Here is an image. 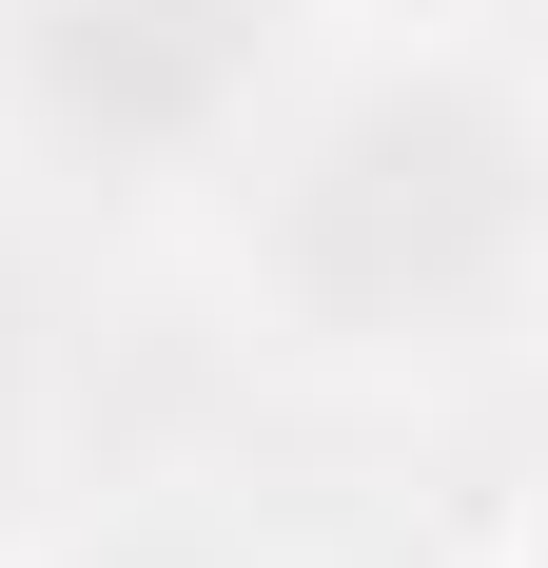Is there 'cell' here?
Segmentation results:
<instances>
[{
  "mask_svg": "<svg viewBox=\"0 0 548 568\" xmlns=\"http://www.w3.org/2000/svg\"><path fill=\"white\" fill-rule=\"evenodd\" d=\"M529 216H548V158L490 79H373L274 176V294L353 353H412V334H470L509 294Z\"/></svg>",
  "mask_w": 548,
  "mask_h": 568,
  "instance_id": "obj_1",
  "label": "cell"
},
{
  "mask_svg": "<svg viewBox=\"0 0 548 568\" xmlns=\"http://www.w3.org/2000/svg\"><path fill=\"white\" fill-rule=\"evenodd\" d=\"M274 59V0H20V99L79 158H176L216 138L235 79Z\"/></svg>",
  "mask_w": 548,
  "mask_h": 568,
  "instance_id": "obj_2",
  "label": "cell"
},
{
  "mask_svg": "<svg viewBox=\"0 0 548 568\" xmlns=\"http://www.w3.org/2000/svg\"><path fill=\"white\" fill-rule=\"evenodd\" d=\"M118 568H196V549H118Z\"/></svg>",
  "mask_w": 548,
  "mask_h": 568,
  "instance_id": "obj_3",
  "label": "cell"
}]
</instances>
